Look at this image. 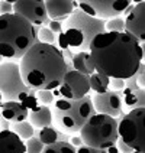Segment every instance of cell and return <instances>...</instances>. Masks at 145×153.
<instances>
[{"label": "cell", "mask_w": 145, "mask_h": 153, "mask_svg": "<svg viewBox=\"0 0 145 153\" xmlns=\"http://www.w3.org/2000/svg\"><path fill=\"white\" fill-rule=\"evenodd\" d=\"M94 71L109 78L128 79L144 62L142 43L126 32H104L89 45Z\"/></svg>", "instance_id": "1"}, {"label": "cell", "mask_w": 145, "mask_h": 153, "mask_svg": "<svg viewBox=\"0 0 145 153\" xmlns=\"http://www.w3.org/2000/svg\"><path fill=\"white\" fill-rule=\"evenodd\" d=\"M19 68L25 85L35 91L58 88L68 71L60 49L41 42L35 43L20 58Z\"/></svg>", "instance_id": "2"}, {"label": "cell", "mask_w": 145, "mask_h": 153, "mask_svg": "<svg viewBox=\"0 0 145 153\" xmlns=\"http://www.w3.org/2000/svg\"><path fill=\"white\" fill-rule=\"evenodd\" d=\"M35 43H39L36 26L15 13L0 16V56L3 59H20Z\"/></svg>", "instance_id": "3"}, {"label": "cell", "mask_w": 145, "mask_h": 153, "mask_svg": "<svg viewBox=\"0 0 145 153\" xmlns=\"http://www.w3.org/2000/svg\"><path fill=\"white\" fill-rule=\"evenodd\" d=\"M104 23V20L89 16L78 7L74 9L68 19L62 22V35L68 48L77 52L89 49L94 38L106 32Z\"/></svg>", "instance_id": "4"}, {"label": "cell", "mask_w": 145, "mask_h": 153, "mask_svg": "<svg viewBox=\"0 0 145 153\" xmlns=\"http://www.w3.org/2000/svg\"><path fill=\"white\" fill-rule=\"evenodd\" d=\"M52 123L64 133H77L86 124L96 110L93 107L92 97L87 94L78 100L57 98L52 102Z\"/></svg>", "instance_id": "5"}, {"label": "cell", "mask_w": 145, "mask_h": 153, "mask_svg": "<svg viewBox=\"0 0 145 153\" xmlns=\"http://www.w3.org/2000/svg\"><path fill=\"white\" fill-rule=\"evenodd\" d=\"M80 137L86 146L94 149L106 150L116 143L119 139L118 134V120L96 113L86 121L80 130Z\"/></svg>", "instance_id": "6"}, {"label": "cell", "mask_w": 145, "mask_h": 153, "mask_svg": "<svg viewBox=\"0 0 145 153\" xmlns=\"http://www.w3.org/2000/svg\"><path fill=\"white\" fill-rule=\"evenodd\" d=\"M145 110L137 108L131 110L118 121V134L134 152H145L144 136Z\"/></svg>", "instance_id": "7"}, {"label": "cell", "mask_w": 145, "mask_h": 153, "mask_svg": "<svg viewBox=\"0 0 145 153\" xmlns=\"http://www.w3.org/2000/svg\"><path fill=\"white\" fill-rule=\"evenodd\" d=\"M32 91L22 79L20 68L16 62L0 64V94L3 101H20Z\"/></svg>", "instance_id": "8"}, {"label": "cell", "mask_w": 145, "mask_h": 153, "mask_svg": "<svg viewBox=\"0 0 145 153\" xmlns=\"http://www.w3.org/2000/svg\"><path fill=\"white\" fill-rule=\"evenodd\" d=\"M131 3L129 0H80L77 7L89 16L106 22V19L119 17Z\"/></svg>", "instance_id": "9"}, {"label": "cell", "mask_w": 145, "mask_h": 153, "mask_svg": "<svg viewBox=\"0 0 145 153\" xmlns=\"http://www.w3.org/2000/svg\"><path fill=\"white\" fill-rule=\"evenodd\" d=\"M90 91L89 85V75L80 74L74 69L67 71V74L62 78V82L58 88L52 90V94L57 98H65V100H78L86 97Z\"/></svg>", "instance_id": "10"}, {"label": "cell", "mask_w": 145, "mask_h": 153, "mask_svg": "<svg viewBox=\"0 0 145 153\" xmlns=\"http://www.w3.org/2000/svg\"><path fill=\"white\" fill-rule=\"evenodd\" d=\"M13 13L28 20L32 26H47L50 19L47 15L45 1L41 0H17L13 1Z\"/></svg>", "instance_id": "11"}, {"label": "cell", "mask_w": 145, "mask_h": 153, "mask_svg": "<svg viewBox=\"0 0 145 153\" xmlns=\"http://www.w3.org/2000/svg\"><path fill=\"white\" fill-rule=\"evenodd\" d=\"M93 107L96 113L110 116L116 119L120 113L123 111V101H122V94L120 91H106L102 94H94L93 98Z\"/></svg>", "instance_id": "12"}, {"label": "cell", "mask_w": 145, "mask_h": 153, "mask_svg": "<svg viewBox=\"0 0 145 153\" xmlns=\"http://www.w3.org/2000/svg\"><path fill=\"white\" fill-rule=\"evenodd\" d=\"M125 20V32L137 38L141 43L145 41V3L139 1L134 4L132 10L128 13Z\"/></svg>", "instance_id": "13"}, {"label": "cell", "mask_w": 145, "mask_h": 153, "mask_svg": "<svg viewBox=\"0 0 145 153\" xmlns=\"http://www.w3.org/2000/svg\"><path fill=\"white\" fill-rule=\"evenodd\" d=\"M45 9L50 20L55 22H65L73 10L77 9V1L71 0H47Z\"/></svg>", "instance_id": "14"}, {"label": "cell", "mask_w": 145, "mask_h": 153, "mask_svg": "<svg viewBox=\"0 0 145 153\" xmlns=\"http://www.w3.org/2000/svg\"><path fill=\"white\" fill-rule=\"evenodd\" d=\"M29 111L19 101H3L0 107V117L8 120L10 123L25 121L28 120Z\"/></svg>", "instance_id": "15"}, {"label": "cell", "mask_w": 145, "mask_h": 153, "mask_svg": "<svg viewBox=\"0 0 145 153\" xmlns=\"http://www.w3.org/2000/svg\"><path fill=\"white\" fill-rule=\"evenodd\" d=\"M0 153H26L25 142L10 130H0Z\"/></svg>", "instance_id": "16"}, {"label": "cell", "mask_w": 145, "mask_h": 153, "mask_svg": "<svg viewBox=\"0 0 145 153\" xmlns=\"http://www.w3.org/2000/svg\"><path fill=\"white\" fill-rule=\"evenodd\" d=\"M71 67L74 71L84 74V75H92L94 72L93 61L90 58V53L87 51L83 52H74L73 59H71Z\"/></svg>", "instance_id": "17"}, {"label": "cell", "mask_w": 145, "mask_h": 153, "mask_svg": "<svg viewBox=\"0 0 145 153\" xmlns=\"http://www.w3.org/2000/svg\"><path fill=\"white\" fill-rule=\"evenodd\" d=\"M28 120H29V123L34 127H38V128L52 126V113L50 105H41L39 110L29 111Z\"/></svg>", "instance_id": "18"}, {"label": "cell", "mask_w": 145, "mask_h": 153, "mask_svg": "<svg viewBox=\"0 0 145 153\" xmlns=\"http://www.w3.org/2000/svg\"><path fill=\"white\" fill-rule=\"evenodd\" d=\"M38 139L44 143V146L52 145V143H55V142H68L70 140V137L67 133L61 131L60 128L54 127V126H48V127L39 128Z\"/></svg>", "instance_id": "19"}, {"label": "cell", "mask_w": 145, "mask_h": 153, "mask_svg": "<svg viewBox=\"0 0 145 153\" xmlns=\"http://www.w3.org/2000/svg\"><path fill=\"white\" fill-rule=\"evenodd\" d=\"M122 101L123 107H126L129 110H137V108H144L145 105V90L139 88L134 93H129L122 95Z\"/></svg>", "instance_id": "20"}, {"label": "cell", "mask_w": 145, "mask_h": 153, "mask_svg": "<svg viewBox=\"0 0 145 153\" xmlns=\"http://www.w3.org/2000/svg\"><path fill=\"white\" fill-rule=\"evenodd\" d=\"M109 81H110L109 76L103 75L100 72H96V71H94L92 75H89L90 90H93L96 94H102V93L109 91Z\"/></svg>", "instance_id": "21"}, {"label": "cell", "mask_w": 145, "mask_h": 153, "mask_svg": "<svg viewBox=\"0 0 145 153\" xmlns=\"http://www.w3.org/2000/svg\"><path fill=\"white\" fill-rule=\"evenodd\" d=\"M10 131H13L16 136H19L23 142L35 136V128L29 121H17V123H10Z\"/></svg>", "instance_id": "22"}, {"label": "cell", "mask_w": 145, "mask_h": 153, "mask_svg": "<svg viewBox=\"0 0 145 153\" xmlns=\"http://www.w3.org/2000/svg\"><path fill=\"white\" fill-rule=\"evenodd\" d=\"M42 153H76V147L68 142H55L52 145L44 146Z\"/></svg>", "instance_id": "23"}, {"label": "cell", "mask_w": 145, "mask_h": 153, "mask_svg": "<svg viewBox=\"0 0 145 153\" xmlns=\"http://www.w3.org/2000/svg\"><path fill=\"white\" fill-rule=\"evenodd\" d=\"M36 91L35 90H32L29 94H26L25 97L20 100V104L25 107L28 111H36L39 110V107H41V104H39V101H38V98H36Z\"/></svg>", "instance_id": "24"}, {"label": "cell", "mask_w": 145, "mask_h": 153, "mask_svg": "<svg viewBox=\"0 0 145 153\" xmlns=\"http://www.w3.org/2000/svg\"><path fill=\"white\" fill-rule=\"evenodd\" d=\"M36 33H38V41L41 43H47V45H54L55 43L57 35L52 33L47 26H41V27L36 26Z\"/></svg>", "instance_id": "25"}, {"label": "cell", "mask_w": 145, "mask_h": 153, "mask_svg": "<svg viewBox=\"0 0 145 153\" xmlns=\"http://www.w3.org/2000/svg\"><path fill=\"white\" fill-rule=\"evenodd\" d=\"M104 29L106 32H125V20L122 17H113L109 19L106 23H104Z\"/></svg>", "instance_id": "26"}, {"label": "cell", "mask_w": 145, "mask_h": 153, "mask_svg": "<svg viewBox=\"0 0 145 153\" xmlns=\"http://www.w3.org/2000/svg\"><path fill=\"white\" fill-rule=\"evenodd\" d=\"M25 149L26 153H42L44 143L36 136H34L31 139H28V140H25Z\"/></svg>", "instance_id": "27"}, {"label": "cell", "mask_w": 145, "mask_h": 153, "mask_svg": "<svg viewBox=\"0 0 145 153\" xmlns=\"http://www.w3.org/2000/svg\"><path fill=\"white\" fill-rule=\"evenodd\" d=\"M35 94H36V98L41 105H52V102L55 101V97L50 90H39Z\"/></svg>", "instance_id": "28"}, {"label": "cell", "mask_w": 145, "mask_h": 153, "mask_svg": "<svg viewBox=\"0 0 145 153\" xmlns=\"http://www.w3.org/2000/svg\"><path fill=\"white\" fill-rule=\"evenodd\" d=\"M123 88H125V79L110 78V81H109V90L110 91H122Z\"/></svg>", "instance_id": "29"}, {"label": "cell", "mask_w": 145, "mask_h": 153, "mask_svg": "<svg viewBox=\"0 0 145 153\" xmlns=\"http://www.w3.org/2000/svg\"><path fill=\"white\" fill-rule=\"evenodd\" d=\"M47 27L51 30L52 33L55 35H60L62 33V22H55V20H50L48 22V25H47Z\"/></svg>", "instance_id": "30"}, {"label": "cell", "mask_w": 145, "mask_h": 153, "mask_svg": "<svg viewBox=\"0 0 145 153\" xmlns=\"http://www.w3.org/2000/svg\"><path fill=\"white\" fill-rule=\"evenodd\" d=\"M144 71H145V65H144V62H141V65H139V68H138L137 74H135V78H137V82H138V85H139V88H144V85H145Z\"/></svg>", "instance_id": "31"}, {"label": "cell", "mask_w": 145, "mask_h": 153, "mask_svg": "<svg viewBox=\"0 0 145 153\" xmlns=\"http://www.w3.org/2000/svg\"><path fill=\"white\" fill-rule=\"evenodd\" d=\"M13 13V3L12 1H0V16Z\"/></svg>", "instance_id": "32"}, {"label": "cell", "mask_w": 145, "mask_h": 153, "mask_svg": "<svg viewBox=\"0 0 145 153\" xmlns=\"http://www.w3.org/2000/svg\"><path fill=\"white\" fill-rule=\"evenodd\" d=\"M76 153H106V150H102V149H94V147H90V146H80L76 149Z\"/></svg>", "instance_id": "33"}, {"label": "cell", "mask_w": 145, "mask_h": 153, "mask_svg": "<svg viewBox=\"0 0 145 153\" xmlns=\"http://www.w3.org/2000/svg\"><path fill=\"white\" fill-rule=\"evenodd\" d=\"M115 145H116V147H118L119 153H134V150H132V149H131V147H129V146L126 145L122 139H118Z\"/></svg>", "instance_id": "34"}, {"label": "cell", "mask_w": 145, "mask_h": 153, "mask_svg": "<svg viewBox=\"0 0 145 153\" xmlns=\"http://www.w3.org/2000/svg\"><path fill=\"white\" fill-rule=\"evenodd\" d=\"M68 143H71V145L74 146V147H80V146H83L84 145V143H83V140H81V137L80 136H73L71 137V139H70V142Z\"/></svg>", "instance_id": "35"}, {"label": "cell", "mask_w": 145, "mask_h": 153, "mask_svg": "<svg viewBox=\"0 0 145 153\" xmlns=\"http://www.w3.org/2000/svg\"><path fill=\"white\" fill-rule=\"evenodd\" d=\"M0 124H2V130H10V121L0 119Z\"/></svg>", "instance_id": "36"}, {"label": "cell", "mask_w": 145, "mask_h": 153, "mask_svg": "<svg viewBox=\"0 0 145 153\" xmlns=\"http://www.w3.org/2000/svg\"><path fill=\"white\" fill-rule=\"evenodd\" d=\"M106 153H119V150H118L116 145H113V146H110L109 149H106Z\"/></svg>", "instance_id": "37"}, {"label": "cell", "mask_w": 145, "mask_h": 153, "mask_svg": "<svg viewBox=\"0 0 145 153\" xmlns=\"http://www.w3.org/2000/svg\"><path fill=\"white\" fill-rule=\"evenodd\" d=\"M2 102H3V98H2V94H0V107H2Z\"/></svg>", "instance_id": "38"}, {"label": "cell", "mask_w": 145, "mask_h": 153, "mask_svg": "<svg viewBox=\"0 0 145 153\" xmlns=\"http://www.w3.org/2000/svg\"><path fill=\"white\" fill-rule=\"evenodd\" d=\"M2 61H3V58H2V56H0V64H2Z\"/></svg>", "instance_id": "39"}, {"label": "cell", "mask_w": 145, "mask_h": 153, "mask_svg": "<svg viewBox=\"0 0 145 153\" xmlns=\"http://www.w3.org/2000/svg\"><path fill=\"white\" fill-rule=\"evenodd\" d=\"M134 153H145V152H134Z\"/></svg>", "instance_id": "40"}]
</instances>
